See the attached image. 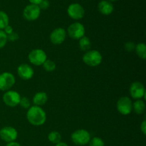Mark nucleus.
<instances>
[{
    "label": "nucleus",
    "mask_w": 146,
    "mask_h": 146,
    "mask_svg": "<svg viewBox=\"0 0 146 146\" xmlns=\"http://www.w3.org/2000/svg\"><path fill=\"white\" fill-rule=\"evenodd\" d=\"M48 101V95L46 93L43 92H38L33 97V103H34V106H40L44 105Z\"/></svg>",
    "instance_id": "obj_16"
},
{
    "label": "nucleus",
    "mask_w": 146,
    "mask_h": 146,
    "mask_svg": "<svg viewBox=\"0 0 146 146\" xmlns=\"http://www.w3.org/2000/svg\"><path fill=\"white\" fill-rule=\"evenodd\" d=\"M17 137L18 132L13 127L5 126L0 130V138L7 143L15 141Z\"/></svg>",
    "instance_id": "obj_11"
},
{
    "label": "nucleus",
    "mask_w": 146,
    "mask_h": 146,
    "mask_svg": "<svg viewBox=\"0 0 146 146\" xmlns=\"http://www.w3.org/2000/svg\"><path fill=\"white\" fill-rule=\"evenodd\" d=\"M6 146H21V144H19V143L16 142V141H14V142L8 143Z\"/></svg>",
    "instance_id": "obj_31"
},
{
    "label": "nucleus",
    "mask_w": 146,
    "mask_h": 146,
    "mask_svg": "<svg viewBox=\"0 0 146 146\" xmlns=\"http://www.w3.org/2000/svg\"><path fill=\"white\" fill-rule=\"evenodd\" d=\"M118 112L123 115H128L133 111V102L128 96H122L118 99L116 104Z\"/></svg>",
    "instance_id": "obj_6"
},
{
    "label": "nucleus",
    "mask_w": 146,
    "mask_h": 146,
    "mask_svg": "<svg viewBox=\"0 0 146 146\" xmlns=\"http://www.w3.org/2000/svg\"><path fill=\"white\" fill-rule=\"evenodd\" d=\"M43 68L45 71H48V72H51V71H54V70L56 68V65L55 62L52 60L50 59H46L44 63L43 64Z\"/></svg>",
    "instance_id": "obj_22"
},
{
    "label": "nucleus",
    "mask_w": 146,
    "mask_h": 146,
    "mask_svg": "<svg viewBox=\"0 0 146 146\" xmlns=\"http://www.w3.org/2000/svg\"><path fill=\"white\" fill-rule=\"evenodd\" d=\"M89 146H105V143L99 137H94L91 138L89 143Z\"/></svg>",
    "instance_id": "obj_23"
},
{
    "label": "nucleus",
    "mask_w": 146,
    "mask_h": 146,
    "mask_svg": "<svg viewBox=\"0 0 146 146\" xmlns=\"http://www.w3.org/2000/svg\"><path fill=\"white\" fill-rule=\"evenodd\" d=\"M78 45L81 51H89L91 46V41L88 36H84L78 40Z\"/></svg>",
    "instance_id": "obj_18"
},
{
    "label": "nucleus",
    "mask_w": 146,
    "mask_h": 146,
    "mask_svg": "<svg viewBox=\"0 0 146 146\" xmlns=\"http://www.w3.org/2000/svg\"><path fill=\"white\" fill-rule=\"evenodd\" d=\"M20 99H21L20 94L17 91H11V90L6 91L2 97L3 102L4 103V104L11 108L17 106L19 104Z\"/></svg>",
    "instance_id": "obj_7"
},
{
    "label": "nucleus",
    "mask_w": 146,
    "mask_h": 146,
    "mask_svg": "<svg viewBox=\"0 0 146 146\" xmlns=\"http://www.w3.org/2000/svg\"><path fill=\"white\" fill-rule=\"evenodd\" d=\"M41 1H42V0H29L30 4H35V5H38Z\"/></svg>",
    "instance_id": "obj_32"
},
{
    "label": "nucleus",
    "mask_w": 146,
    "mask_h": 146,
    "mask_svg": "<svg viewBox=\"0 0 146 146\" xmlns=\"http://www.w3.org/2000/svg\"><path fill=\"white\" fill-rule=\"evenodd\" d=\"M40 14L41 9L38 5L35 4H29L23 10V17L27 21H35L39 17Z\"/></svg>",
    "instance_id": "obj_8"
},
{
    "label": "nucleus",
    "mask_w": 146,
    "mask_h": 146,
    "mask_svg": "<svg viewBox=\"0 0 146 146\" xmlns=\"http://www.w3.org/2000/svg\"><path fill=\"white\" fill-rule=\"evenodd\" d=\"M3 31H4V33H5L7 35H9V34H11V33L14 31V30H13L12 27H11V26H10L9 24L8 26H7V27H6L4 29H3Z\"/></svg>",
    "instance_id": "obj_29"
},
{
    "label": "nucleus",
    "mask_w": 146,
    "mask_h": 146,
    "mask_svg": "<svg viewBox=\"0 0 146 146\" xmlns=\"http://www.w3.org/2000/svg\"><path fill=\"white\" fill-rule=\"evenodd\" d=\"M19 34H17V33L14 32V31H13L11 34L7 35V41H11V42L17 41V40L19 39Z\"/></svg>",
    "instance_id": "obj_27"
},
{
    "label": "nucleus",
    "mask_w": 146,
    "mask_h": 146,
    "mask_svg": "<svg viewBox=\"0 0 146 146\" xmlns=\"http://www.w3.org/2000/svg\"><path fill=\"white\" fill-rule=\"evenodd\" d=\"M38 6L41 10H46L50 6L49 1L48 0H42Z\"/></svg>",
    "instance_id": "obj_28"
},
{
    "label": "nucleus",
    "mask_w": 146,
    "mask_h": 146,
    "mask_svg": "<svg viewBox=\"0 0 146 146\" xmlns=\"http://www.w3.org/2000/svg\"><path fill=\"white\" fill-rule=\"evenodd\" d=\"M85 27L80 22L72 23L67 29V33L70 38L74 40H79L81 37L85 36Z\"/></svg>",
    "instance_id": "obj_5"
},
{
    "label": "nucleus",
    "mask_w": 146,
    "mask_h": 146,
    "mask_svg": "<svg viewBox=\"0 0 146 146\" xmlns=\"http://www.w3.org/2000/svg\"><path fill=\"white\" fill-rule=\"evenodd\" d=\"M18 76L23 80H29L34 76V71L31 66L27 64H22L17 68Z\"/></svg>",
    "instance_id": "obj_14"
},
{
    "label": "nucleus",
    "mask_w": 146,
    "mask_h": 146,
    "mask_svg": "<svg viewBox=\"0 0 146 146\" xmlns=\"http://www.w3.org/2000/svg\"><path fill=\"white\" fill-rule=\"evenodd\" d=\"M135 51L138 56L142 59L146 58V45L145 43H139L135 45Z\"/></svg>",
    "instance_id": "obj_19"
},
{
    "label": "nucleus",
    "mask_w": 146,
    "mask_h": 146,
    "mask_svg": "<svg viewBox=\"0 0 146 146\" xmlns=\"http://www.w3.org/2000/svg\"><path fill=\"white\" fill-rule=\"evenodd\" d=\"M66 37V31L64 28L61 27L53 30L49 36L50 41L54 45H60L62 44L65 41Z\"/></svg>",
    "instance_id": "obj_13"
},
{
    "label": "nucleus",
    "mask_w": 146,
    "mask_h": 146,
    "mask_svg": "<svg viewBox=\"0 0 146 146\" xmlns=\"http://www.w3.org/2000/svg\"><path fill=\"white\" fill-rule=\"evenodd\" d=\"M98 9L103 15L108 16L112 14L114 10V7L111 1L108 0H102L98 3Z\"/></svg>",
    "instance_id": "obj_15"
},
{
    "label": "nucleus",
    "mask_w": 146,
    "mask_h": 146,
    "mask_svg": "<svg viewBox=\"0 0 146 146\" xmlns=\"http://www.w3.org/2000/svg\"><path fill=\"white\" fill-rule=\"evenodd\" d=\"M129 92L131 97L134 99H141L145 96V86L142 83L139 81H135L130 86Z\"/></svg>",
    "instance_id": "obj_12"
},
{
    "label": "nucleus",
    "mask_w": 146,
    "mask_h": 146,
    "mask_svg": "<svg viewBox=\"0 0 146 146\" xmlns=\"http://www.w3.org/2000/svg\"><path fill=\"white\" fill-rule=\"evenodd\" d=\"M19 105L21 106V108H23L24 109H29L31 107V101L27 97H21V99H20V102Z\"/></svg>",
    "instance_id": "obj_24"
},
{
    "label": "nucleus",
    "mask_w": 146,
    "mask_h": 146,
    "mask_svg": "<svg viewBox=\"0 0 146 146\" xmlns=\"http://www.w3.org/2000/svg\"><path fill=\"white\" fill-rule=\"evenodd\" d=\"M28 59L31 64L34 66H42L44 61L47 59L45 51L41 48H35L29 52Z\"/></svg>",
    "instance_id": "obj_4"
},
{
    "label": "nucleus",
    "mask_w": 146,
    "mask_h": 146,
    "mask_svg": "<svg viewBox=\"0 0 146 146\" xmlns=\"http://www.w3.org/2000/svg\"><path fill=\"white\" fill-rule=\"evenodd\" d=\"M9 23V16L5 11H0V30H3Z\"/></svg>",
    "instance_id": "obj_21"
},
{
    "label": "nucleus",
    "mask_w": 146,
    "mask_h": 146,
    "mask_svg": "<svg viewBox=\"0 0 146 146\" xmlns=\"http://www.w3.org/2000/svg\"><path fill=\"white\" fill-rule=\"evenodd\" d=\"M56 146H68V144H66V143L64 142H60L56 144Z\"/></svg>",
    "instance_id": "obj_33"
},
{
    "label": "nucleus",
    "mask_w": 146,
    "mask_h": 146,
    "mask_svg": "<svg viewBox=\"0 0 146 146\" xmlns=\"http://www.w3.org/2000/svg\"><path fill=\"white\" fill-rule=\"evenodd\" d=\"M72 142L76 145H86L91 140V134L85 129H78L74 131L71 135Z\"/></svg>",
    "instance_id": "obj_3"
},
{
    "label": "nucleus",
    "mask_w": 146,
    "mask_h": 146,
    "mask_svg": "<svg viewBox=\"0 0 146 146\" xmlns=\"http://www.w3.org/2000/svg\"><path fill=\"white\" fill-rule=\"evenodd\" d=\"M27 119L32 125L41 126L44 125L46 121V114L42 108L37 106H33L27 111Z\"/></svg>",
    "instance_id": "obj_1"
},
{
    "label": "nucleus",
    "mask_w": 146,
    "mask_h": 146,
    "mask_svg": "<svg viewBox=\"0 0 146 146\" xmlns=\"http://www.w3.org/2000/svg\"><path fill=\"white\" fill-rule=\"evenodd\" d=\"M14 76L10 72L0 74V91H7L15 84Z\"/></svg>",
    "instance_id": "obj_9"
},
{
    "label": "nucleus",
    "mask_w": 146,
    "mask_h": 146,
    "mask_svg": "<svg viewBox=\"0 0 146 146\" xmlns=\"http://www.w3.org/2000/svg\"><path fill=\"white\" fill-rule=\"evenodd\" d=\"M135 45L136 44H135V43L133 42V41H128L124 44V48L127 52H133V51H135Z\"/></svg>",
    "instance_id": "obj_26"
},
{
    "label": "nucleus",
    "mask_w": 146,
    "mask_h": 146,
    "mask_svg": "<svg viewBox=\"0 0 146 146\" xmlns=\"http://www.w3.org/2000/svg\"><path fill=\"white\" fill-rule=\"evenodd\" d=\"M145 103L141 99L137 100L133 104V110L138 115H141V114L144 113L145 111Z\"/></svg>",
    "instance_id": "obj_17"
},
{
    "label": "nucleus",
    "mask_w": 146,
    "mask_h": 146,
    "mask_svg": "<svg viewBox=\"0 0 146 146\" xmlns=\"http://www.w3.org/2000/svg\"><path fill=\"white\" fill-rule=\"evenodd\" d=\"M7 42V35L3 30H0V49L4 48Z\"/></svg>",
    "instance_id": "obj_25"
},
{
    "label": "nucleus",
    "mask_w": 146,
    "mask_h": 146,
    "mask_svg": "<svg viewBox=\"0 0 146 146\" xmlns=\"http://www.w3.org/2000/svg\"><path fill=\"white\" fill-rule=\"evenodd\" d=\"M108 1H111V2H113V1H118V0H108Z\"/></svg>",
    "instance_id": "obj_34"
},
{
    "label": "nucleus",
    "mask_w": 146,
    "mask_h": 146,
    "mask_svg": "<svg viewBox=\"0 0 146 146\" xmlns=\"http://www.w3.org/2000/svg\"><path fill=\"white\" fill-rule=\"evenodd\" d=\"M141 132L143 133V134L144 135H146V121L145 120H144L143 121L142 123H141Z\"/></svg>",
    "instance_id": "obj_30"
},
{
    "label": "nucleus",
    "mask_w": 146,
    "mask_h": 146,
    "mask_svg": "<svg viewBox=\"0 0 146 146\" xmlns=\"http://www.w3.org/2000/svg\"><path fill=\"white\" fill-rule=\"evenodd\" d=\"M82 59L84 64L88 66L96 67L101 64L103 57L101 53L97 50H89L84 54Z\"/></svg>",
    "instance_id": "obj_2"
},
{
    "label": "nucleus",
    "mask_w": 146,
    "mask_h": 146,
    "mask_svg": "<svg viewBox=\"0 0 146 146\" xmlns=\"http://www.w3.org/2000/svg\"><path fill=\"white\" fill-rule=\"evenodd\" d=\"M48 140L54 144H57L61 142V135L58 131H51L48 134Z\"/></svg>",
    "instance_id": "obj_20"
},
{
    "label": "nucleus",
    "mask_w": 146,
    "mask_h": 146,
    "mask_svg": "<svg viewBox=\"0 0 146 146\" xmlns=\"http://www.w3.org/2000/svg\"><path fill=\"white\" fill-rule=\"evenodd\" d=\"M68 17L74 20H79L84 18L85 15L84 8L78 3H72L67 8Z\"/></svg>",
    "instance_id": "obj_10"
}]
</instances>
